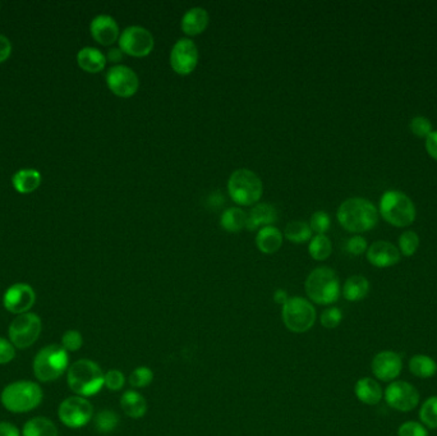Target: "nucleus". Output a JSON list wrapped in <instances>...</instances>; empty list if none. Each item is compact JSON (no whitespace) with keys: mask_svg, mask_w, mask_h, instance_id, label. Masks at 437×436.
I'll use <instances>...</instances> for the list:
<instances>
[{"mask_svg":"<svg viewBox=\"0 0 437 436\" xmlns=\"http://www.w3.org/2000/svg\"><path fill=\"white\" fill-rule=\"evenodd\" d=\"M60 421L71 429H80L91 421L94 407L86 398L74 395L62 402L58 409Z\"/></svg>","mask_w":437,"mask_h":436,"instance_id":"10","label":"nucleus"},{"mask_svg":"<svg viewBox=\"0 0 437 436\" xmlns=\"http://www.w3.org/2000/svg\"><path fill=\"white\" fill-rule=\"evenodd\" d=\"M288 293L284 291V289H277L275 293H274V301L277 302V305H283L284 306L286 302H288Z\"/></svg>","mask_w":437,"mask_h":436,"instance_id":"48","label":"nucleus"},{"mask_svg":"<svg viewBox=\"0 0 437 436\" xmlns=\"http://www.w3.org/2000/svg\"><path fill=\"white\" fill-rule=\"evenodd\" d=\"M380 214L394 226H407L415 219L413 201L401 191H387L380 201Z\"/></svg>","mask_w":437,"mask_h":436,"instance_id":"6","label":"nucleus"},{"mask_svg":"<svg viewBox=\"0 0 437 436\" xmlns=\"http://www.w3.org/2000/svg\"><path fill=\"white\" fill-rule=\"evenodd\" d=\"M198 64V48L188 37L179 39L170 51V66L178 74H190Z\"/></svg>","mask_w":437,"mask_h":436,"instance_id":"13","label":"nucleus"},{"mask_svg":"<svg viewBox=\"0 0 437 436\" xmlns=\"http://www.w3.org/2000/svg\"><path fill=\"white\" fill-rule=\"evenodd\" d=\"M35 301H36V294L31 285L26 283H17L9 287L4 293L3 305L9 313L22 315V313H29V308L34 306Z\"/></svg>","mask_w":437,"mask_h":436,"instance_id":"15","label":"nucleus"},{"mask_svg":"<svg viewBox=\"0 0 437 436\" xmlns=\"http://www.w3.org/2000/svg\"><path fill=\"white\" fill-rule=\"evenodd\" d=\"M12 54V44L8 37L0 35V63H4Z\"/></svg>","mask_w":437,"mask_h":436,"instance_id":"44","label":"nucleus"},{"mask_svg":"<svg viewBox=\"0 0 437 436\" xmlns=\"http://www.w3.org/2000/svg\"><path fill=\"white\" fill-rule=\"evenodd\" d=\"M283 320L293 333H306L314 325L316 310L308 299L291 297L283 306Z\"/></svg>","mask_w":437,"mask_h":436,"instance_id":"8","label":"nucleus"},{"mask_svg":"<svg viewBox=\"0 0 437 436\" xmlns=\"http://www.w3.org/2000/svg\"><path fill=\"white\" fill-rule=\"evenodd\" d=\"M15 357V347L4 338H0V365H7Z\"/></svg>","mask_w":437,"mask_h":436,"instance_id":"42","label":"nucleus"},{"mask_svg":"<svg viewBox=\"0 0 437 436\" xmlns=\"http://www.w3.org/2000/svg\"><path fill=\"white\" fill-rule=\"evenodd\" d=\"M409 370L417 378L430 379L436 375L437 364L431 357L415 355L409 361Z\"/></svg>","mask_w":437,"mask_h":436,"instance_id":"28","label":"nucleus"},{"mask_svg":"<svg viewBox=\"0 0 437 436\" xmlns=\"http://www.w3.org/2000/svg\"><path fill=\"white\" fill-rule=\"evenodd\" d=\"M23 436H58V429L54 422L45 418L36 417L26 422L23 426Z\"/></svg>","mask_w":437,"mask_h":436,"instance_id":"29","label":"nucleus"},{"mask_svg":"<svg viewBox=\"0 0 437 436\" xmlns=\"http://www.w3.org/2000/svg\"><path fill=\"white\" fill-rule=\"evenodd\" d=\"M347 251L352 254H362L367 250V240L361 236H354L347 242Z\"/></svg>","mask_w":437,"mask_h":436,"instance_id":"43","label":"nucleus"},{"mask_svg":"<svg viewBox=\"0 0 437 436\" xmlns=\"http://www.w3.org/2000/svg\"><path fill=\"white\" fill-rule=\"evenodd\" d=\"M43 400V389L34 381H15L1 392V403L11 412L23 414L39 407Z\"/></svg>","mask_w":437,"mask_h":436,"instance_id":"3","label":"nucleus"},{"mask_svg":"<svg viewBox=\"0 0 437 436\" xmlns=\"http://www.w3.org/2000/svg\"><path fill=\"white\" fill-rule=\"evenodd\" d=\"M419 246V237L417 233L413 231H408V232H404L399 238V251L404 256H413L415 254V251L418 250Z\"/></svg>","mask_w":437,"mask_h":436,"instance_id":"34","label":"nucleus"},{"mask_svg":"<svg viewBox=\"0 0 437 436\" xmlns=\"http://www.w3.org/2000/svg\"><path fill=\"white\" fill-rule=\"evenodd\" d=\"M401 357L393 350L380 352L372 361V372L381 381H393L401 375Z\"/></svg>","mask_w":437,"mask_h":436,"instance_id":"16","label":"nucleus"},{"mask_svg":"<svg viewBox=\"0 0 437 436\" xmlns=\"http://www.w3.org/2000/svg\"><path fill=\"white\" fill-rule=\"evenodd\" d=\"M370 292V282L362 275L350 276L342 287L344 299L350 302H358L363 299Z\"/></svg>","mask_w":437,"mask_h":436,"instance_id":"26","label":"nucleus"},{"mask_svg":"<svg viewBox=\"0 0 437 436\" xmlns=\"http://www.w3.org/2000/svg\"><path fill=\"white\" fill-rule=\"evenodd\" d=\"M354 392L358 400L364 404L375 406L382 400V389L376 380L371 378H363L358 380Z\"/></svg>","mask_w":437,"mask_h":436,"instance_id":"23","label":"nucleus"},{"mask_svg":"<svg viewBox=\"0 0 437 436\" xmlns=\"http://www.w3.org/2000/svg\"><path fill=\"white\" fill-rule=\"evenodd\" d=\"M248 214L240 207H229L220 217V226L226 232L237 233L244 229L247 224Z\"/></svg>","mask_w":437,"mask_h":436,"instance_id":"27","label":"nucleus"},{"mask_svg":"<svg viewBox=\"0 0 437 436\" xmlns=\"http://www.w3.org/2000/svg\"><path fill=\"white\" fill-rule=\"evenodd\" d=\"M210 21V15L202 7H193L188 9L183 15L181 27L188 36H196L202 34L207 29Z\"/></svg>","mask_w":437,"mask_h":436,"instance_id":"19","label":"nucleus"},{"mask_svg":"<svg viewBox=\"0 0 437 436\" xmlns=\"http://www.w3.org/2000/svg\"><path fill=\"white\" fill-rule=\"evenodd\" d=\"M308 252L311 254V257L317 261L326 260L333 252L331 240L325 234H316L311 238V242L308 245Z\"/></svg>","mask_w":437,"mask_h":436,"instance_id":"31","label":"nucleus"},{"mask_svg":"<svg viewBox=\"0 0 437 436\" xmlns=\"http://www.w3.org/2000/svg\"><path fill=\"white\" fill-rule=\"evenodd\" d=\"M90 31L96 41L105 46L114 44L119 39V26L111 15H96L91 21Z\"/></svg>","mask_w":437,"mask_h":436,"instance_id":"18","label":"nucleus"},{"mask_svg":"<svg viewBox=\"0 0 437 436\" xmlns=\"http://www.w3.org/2000/svg\"><path fill=\"white\" fill-rule=\"evenodd\" d=\"M122 59H123V51L119 48H111L108 50L106 60H109L111 63H119Z\"/></svg>","mask_w":437,"mask_h":436,"instance_id":"47","label":"nucleus"},{"mask_svg":"<svg viewBox=\"0 0 437 436\" xmlns=\"http://www.w3.org/2000/svg\"><path fill=\"white\" fill-rule=\"evenodd\" d=\"M228 192L235 204L251 206L263 196V181L249 169H237L228 179Z\"/></svg>","mask_w":437,"mask_h":436,"instance_id":"5","label":"nucleus"},{"mask_svg":"<svg viewBox=\"0 0 437 436\" xmlns=\"http://www.w3.org/2000/svg\"><path fill=\"white\" fill-rule=\"evenodd\" d=\"M338 220L344 229L352 233L371 231L377 223V209L371 201L362 197H352L338 209Z\"/></svg>","mask_w":437,"mask_h":436,"instance_id":"1","label":"nucleus"},{"mask_svg":"<svg viewBox=\"0 0 437 436\" xmlns=\"http://www.w3.org/2000/svg\"><path fill=\"white\" fill-rule=\"evenodd\" d=\"M306 293L317 305H331L340 297V283L335 271L321 266L307 276Z\"/></svg>","mask_w":437,"mask_h":436,"instance_id":"4","label":"nucleus"},{"mask_svg":"<svg viewBox=\"0 0 437 436\" xmlns=\"http://www.w3.org/2000/svg\"><path fill=\"white\" fill-rule=\"evenodd\" d=\"M41 319L36 313L18 315L9 327V339L15 348L25 349L36 342L41 334Z\"/></svg>","mask_w":437,"mask_h":436,"instance_id":"9","label":"nucleus"},{"mask_svg":"<svg viewBox=\"0 0 437 436\" xmlns=\"http://www.w3.org/2000/svg\"><path fill=\"white\" fill-rule=\"evenodd\" d=\"M125 383L123 372L119 370H110L105 374V381L104 386H106L109 390L117 392L120 390Z\"/></svg>","mask_w":437,"mask_h":436,"instance_id":"40","label":"nucleus"},{"mask_svg":"<svg viewBox=\"0 0 437 436\" xmlns=\"http://www.w3.org/2000/svg\"><path fill=\"white\" fill-rule=\"evenodd\" d=\"M330 224H331V219L328 217V212L325 211H316L310 220L311 229L317 234L328 232Z\"/></svg>","mask_w":437,"mask_h":436,"instance_id":"38","label":"nucleus"},{"mask_svg":"<svg viewBox=\"0 0 437 436\" xmlns=\"http://www.w3.org/2000/svg\"><path fill=\"white\" fill-rule=\"evenodd\" d=\"M398 436H429L426 428L415 421L404 422L398 430Z\"/></svg>","mask_w":437,"mask_h":436,"instance_id":"41","label":"nucleus"},{"mask_svg":"<svg viewBox=\"0 0 437 436\" xmlns=\"http://www.w3.org/2000/svg\"><path fill=\"white\" fill-rule=\"evenodd\" d=\"M0 436H20V431L11 422H0Z\"/></svg>","mask_w":437,"mask_h":436,"instance_id":"46","label":"nucleus"},{"mask_svg":"<svg viewBox=\"0 0 437 436\" xmlns=\"http://www.w3.org/2000/svg\"><path fill=\"white\" fill-rule=\"evenodd\" d=\"M277 220V211L272 205L257 204L249 211L246 228L248 231L261 229L263 226H272Z\"/></svg>","mask_w":437,"mask_h":436,"instance_id":"20","label":"nucleus"},{"mask_svg":"<svg viewBox=\"0 0 437 436\" xmlns=\"http://www.w3.org/2000/svg\"><path fill=\"white\" fill-rule=\"evenodd\" d=\"M118 425H119V417L116 412L110 409H105L96 414L95 428L99 432H104V434L111 432L113 430L117 429Z\"/></svg>","mask_w":437,"mask_h":436,"instance_id":"32","label":"nucleus"},{"mask_svg":"<svg viewBox=\"0 0 437 436\" xmlns=\"http://www.w3.org/2000/svg\"><path fill=\"white\" fill-rule=\"evenodd\" d=\"M283 245V233L277 226H268L258 229L256 236V246L263 254H275Z\"/></svg>","mask_w":437,"mask_h":436,"instance_id":"21","label":"nucleus"},{"mask_svg":"<svg viewBox=\"0 0 437 436\" xmlns=\"http://www.w3.org/2000/svg\"><path fill=\"white\" fill-rule=\"evenodd\" d=\"M367 259L376 268H389L401 261V251L390 242L377 240L367 250Z\"/></svg>","mask_w":437,"mask_h":436,"instance_id":"17","label":"nucleus"},{"mask_svg":"<svg viewBox=\"0 0 437 436\" xmlns=\"http://www.w3.org/2000/svg\"><path fill=\"white\" fill-rule=\"evenodd\" d=\"M153 370L146 367V366H141L132 372L131 376H130V384L133 388L139 389V388H146V386H150L153 383Z\"/></svg>","mask_w":437,"mask_h":436,"instance_id":"35","label":"nucleus"},{"mask_svg":"<svg viewBox=\"0 0 437 436\" xmlns=\"http://www.w3.org/2000/svg\"><path fill=\"white\" fill-rule=\"evenodd\" d=\"M106 85L119 97H131L139 90V76L130 67L117 64L106 73Z\"/></svg>","mask_w":437,"mask_h":436,"instance_id":"12","label":"nucleus"},{"mask_svg":"<svg viewBox=\"0 0 437 436\" xmlns=\"http://www.w3.org/2000/svg\"><path fill=\"white\" fill-rule=\"evenodd\" d=\"M410 131L413 132L415 136L418 137H427L432 132V124L430 119L426 116H417L410 121Z\"/></svg>","mask_w":437,"mask_h":436,"instance_id":"36","label":"nucleus"},{"mask_svg":"<svg viewBox=\"0 0 437 436\" xmlns=\"http://www.w3.org/2000/svg\"><path fill=\"white\" fill-rule=\"evenodd\" d=\"M69 357L66 349L51 344L41 349L34 360V374L40 381L49 383L63 375L68 367Z\"/></svg>","mask_w":437,"mask_h":436,"instance_id":"7","label":"nucleus"},{"mask_svg":"<svg viewBox=\"0 0 437 436\" xmlns=\"http://www.w3.org/2000/svg\"><path fill=\"white\" fill-rule=\"evenodd\" d=\"M77 63L85 72H102L106 66V55H104L102 51L96 48L86 46L78 51Z\"/></svg>","mask_w":437,"mask_h":436,"instance_id":"22","label":"nucleus"},{"mask_svg":"<svg viewBox=\"0 0 437 436\" xmlns=\"http://www.w3.org/2000/svg\"><path fill=\"white\" fill-rule=\"evenodd\" d=\"M385 400L394 409L409 412L418 406L419 393L407 381H394L385 390Z\"/></svg>","mask_w":437,"mask_h":436,"instance_id":"14","label":"nucleus"},{"mask_svg":"<svg viewBox=\"0 0 437 436\" xmlns=\"http://www.w3.org/2000/svg\"><path fill=\"white\" fill-rule=\"evenodd\" d=\"M342 320V310L338 307L328 308L321 315V325L326 329H335L340 325Z\"/></svg>","mask_w":437,"mask_h":436,"instance_id":"37","label":"nucleus"},{"mask_svg":"<svg viewBox=\"0 0 437 436\" xmlns=\"http://www.w3.org/2000/svg\"><path fill=\"white\" fill-rule=\"evenodd\" d=\"M68 386L80 397H92L102 390L105 375L100 366L91 360H78L68 369Z\"/></svg>","mask_w":437,"mask_h":436,"instance_id":"2","label":"nucleus"},{"mask_svg":"<svg viewBox=\"0 0 437 436\" xmlns=\"http://www.w3.org/2000/svg\"><path fill=\"white\" fill-rule=\"evenodd\" d=\"M426 150L430 156L437 161V131L431 132L426 137Z\"/></svg>","mask_w":437,"mask_h":436,"instance_id":"45","label":"nucleus"},{"mask_svg":"<svg viewBox=\"0 0 437 436\" xmlns=\"http://www.w3.org/2000/svg\"><path fill=\"white\" fill-rule=\"evenodd\" d=\"M83 338L78 330H68L62 336V347L67 352H76L82 347Z\"/></svg>","mask_w":437,"mask_h":436,"instance_id":"39","label":"nucleus"},{"mask_svg":"<svg viewBox=\"0 0 437 436\" xmlns=\"http://www.w3.org/2000/svg\"><path fill=\"white\" fill-rule=\"evenodd\" d=\"M120 406L124 414L131 418H142L147 412V402L134 390L124 393L120 398Z\"/></svg>","mask_w":437,"mask_h":436,"instance_id":"25","label":"nucleus"},{"mask_svg":"<svg viewBox=\"0 0 437 436\" xmlns=\"http://www.w3.org/2000/svg\"><path fill=\"white\" fill-rule=\"evenodd\" d=\"M12 182L17 192L26 195V193L36 191L40 187L41 175L40 172H37L36 169H21L13 175Z\"/></svg>","mask_w":437,"mask_h":436,"instance_id":"24","label":"nucleus"},{"mask_svg":"<svg viewBox=\"0 0 437 436\" xmlns=\"http://www.w3.org/2000/svg\"><path fill=\"white\" fill-rule=\"evenodd\" d=\"M419 417L427 428L437 429V397H431L423 403Z\"/></svg>","mask_w":437,"mask_h":436,"instance_id":"33","label":"nucleus"},{"mask_svg":"<svg viewBox=\"0 0 437 436\" xmlns=\"http://www.w3.org/2000/svg\"><path fill=\"white\" fill-rule=\"evenodd\" d=\"M153 34L142 26H130L119 36V49L132 57H146L153 51Z\"/></svg>","mask_w":437,"mask_h":436,"instance_id":"11","label":"nucleus"},{"mask_svg":"<svg viewBox=\"0 0 437 436\" xmlns=\"http://www.w3.org/2000/svg\"><path fill=\"white\" fill-rule=\"evenodd\" d=\"M284 236L293 243H305L312 238V229L306 222L294 220L285 228Z\"/></svg>","mask_w":437,"mask_h":436,"instance_id":"30","label":"nucleus"}]
</instances>
